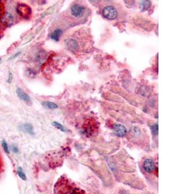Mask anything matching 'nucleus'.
I'll use <instances>...</instances> for the list:
<instances>
[{"instance_id": "obj_1", "label": "nucleus", "mask_w": 172, "mask_h": 194, "mask_svg": "<svg viewBox=\"0 0 172 194\" xmlns=\"http://www.w3.org/2000/svg\"><path fill=\"white\" fill-rule=\"evenodd\" d=\"M55 194H87L84 190L77 186L65 176L60 177L54 186Z\"/></svg>"}, {"instance_id": "obj_2", "label": "nucleus", "mask_w": 172, "mask_h": 194, "mask_svg": "<svg viewBox=\"0 0 172 194\" xmlns=\"http://www.w3.org/2000/svg\"><path fill=\"white\" fill-rule=\"evenodd\" d=\"M17 12L21 17L27 19L32 14V10L28 5L24 3H20L17 7Z\"/></svg>"}, {"instance_id": "obj_3", "label": "nucleus", "mask_w": 172, "mask_h": 194, "mask_svg": "<svg viewBox=\"0 0 172 194\" xmlns=\"http://www.w3.org/2000/svg\"><path fill=\"white\" fill-rule=\"evenodd\" d=\"M103 14L108 20H115L117 17V10L112 6H106L103 9Z\"/></svg>"}, {"instance_id": "obj_4", "label": "nucleus", "mask_w": 172, "mask_h": 194, "mask_svg": "<svg viewBox=\"0 0 172 194\" xmlns=\"http://www.w3.org/2000/svg\"><path fill=\"white\" fill-rule=\"evenodd\" d=\"M85 8L79 4H74L71 7V13L76 18H80L83 15Z\"/></svg>"}, {"instance_id": "obj_5", "label": "nucleus", "mask_w": 172, "mask_h": 194, "mask_svg": "<svg viewBox=\"0 0 172 194\" xmlns=\"http://www.w3.org/2000/svg\"><path fill=\"white\" fill-rule=\"evenodd\" d=\"M113 129H114V132L115 135L119 137L125 136L127 133L126 128L123 125L119 124H115L113 126Z\"/></svg>"}, {"instance_id": "obj_6", "label": "nucleus", "mask_w": 172, "mask_h": 194, "mask_svg": "<svg viewBox=\"0 0 172 194\" xmlns=\"http://www.w3.org/2000/svg\"><path fill=\"white\" fill-rule=\"evenodd\" d=\"M143 168L148 173H153L156 170L153 161L150 159H147L144 161Z\"/></svg>"}, {"instance_id": "obj_7", "label": "nucleus", "mask_w": 172, "mask_h": 194, "mask_svg": "<svg viewBox=\"0 0 172 194\" xmlns=\"http://www.w3.org/2000/svg\"><path fill=\"white\" fill-rule=\"evenodd\" d=\"M66 44L69 49L72 52L77 51L79 48L78 43L76 40L72 38L67 39L66 41Z\"/></svg>"}, {"instance_id": "obj_8", "label": "nucleus", "mask_w": 172, "mask_h": 194, "mask_svg": "<svg viewBox=\"0 0 172 194\" xmlns=\"http://www.w3.org/2000/svg\"><path fill=\"white\" fill-rule=\"evenodd\" d=\"M16 93H17L18 97L21 100H22L26 102H29L30 101V96L27 94L25 93L21 89L18 88L17 90H16Z\"/></svg>"}, {"instance_id": "obj_9", "label": "nucleus", "mask_w": 172, "mask_h": 194, "mask_svg": "<svg viewBox=\"0 0 172 194\" xmlns=\"http://www.w3.org/2000/svg\"><path fill=\"white\" fill-rule=\"evenodd\" d=\"M63 34V31L61 29H57L53 32V33L51 34V38L56 41H59L60 36Z\"/></svg>"}, {"instance_id": "obj_10", "label": "nucleus", "mask_w": 172, "mask_h": 194, "mask_svg": "<svg viewBox=\"0 0 172 194\" xmlns=\"http://www.w3.org/2000/svg\"><path fill=\"white\" fill-rule=\"evenodd\" d=\"M41 104L43 105V106H44L45 107H46V108H48V109L55 110V109L58 108V106L56 104L53 103V102H49V101L43 102Z\"/></svg>"}, {"instance_id": "obj_11", "label": "nucleus", "mask_w": 172, "mask_h": 194, "mask_svg": "<svg viewBox=\"0 0 172 194\" xmlns=\"http://www.w3.org/2000/svg\"><path fill=\"white\" fill-rule=\"evenodd\" d=\"M23 128L24 129V131L27 133L32 135H34L33 127H32V126L30 124H25L23 125Z\"/></svg>"}, {"instance_id": "obj_12", "label": "nucleus", "mask_w": 172, "mask_h": 194, "mask_svg": "<svg viewBox=\"0 0 172 194\" xmlns=\"http://www.w3.org/2000/svg\"><path fill=\"white\" fill-rule=\"evenodd\" d=\"M139 5H140V7L143 10H146L151 7L152 3L150 1H142Z\"/></svg>"}, {"instance_id": "obj_13", "label": "nucleus", "mask_w": 172, "mask_h": 194, "mask_svg": "<svg viewBox=\"0 0 172 194\" xmlns=\"http://www.w3.org/2000/svg\"><path fill=\"white\" fill-rule=\"evenodd\" d=\"M52 126H53V127H55V128H56L57 129H60V130H61V131H63V132H66L67 131V129L64 128L63 125H61V124H60V123H58L57 122H53L52 123Z\"/></svg>"}, {"instance_id": "obj_14", "label": "nucleus", "mask_w": 172, "mask_h": 194, "mask_svg": "<svg viewBox=\"0 0 172 194\" xmlns=\"http://www.w3.org/2000/svg\"><path fill=\"white\" fill-rule=\"evenodd\" d=\"M17 172H18V175L19 177V178H21V179H22L23 181H26V175L24 173V171H23L22 168H20V167H19V168H18Z\"/></svg>"}, {"instance_id": "obj_15", "label": "nucleus", "mask_w": 172, "mask_h": 194, "mask_svg": "<svg viewBox=\"0 0 172 194\" xmlns=\"http://www.w3.org/2000/svg\"><path fill=\"white\" fill-rule=\"evenodd\" d=\"M2 147H3L5 152V153H7V154H9V147H8V145H7V143L6 142V141H5V140H3V141H2Z\"/></svg>"}, {"instance_id": "obj_16", "label": "nucleus", "mask_w": 172, "mask_h": 194, "mask_svg": "<svg viewBox=\"0 0 172 194\" xmlns=\"http://www.w3.org/2000/svg\"><path fill=\"white\" fill-rule=\"evenodd\" d=\"M4 15H5V7L2 3H1L0 4V19H2Z\"/></svg>"}, {"instance_id": "obj_17", "label": "nucleus", "mask_w": 172, "mask_h": 194, "mask_svg": "<svg viewBox=\"0 0 172 194\" xmlns=\"http://www.w3.org/2000/svg\"><path fill=\"white\" fill-rule=\"evenodd\" d=\"M152 132L154 135H157L158 133V124H155L152 127Z\"/></svg>"}, {"instance_id": "obj_18", "label": "nucleus", "mask_w": 172, "mask_h": 194, "mask_svg": "<svg viewBox=\"0 0 172 194\" xmlns=\"http://www.w3.org/2000/svg\"><path fill=\"white\" fill-rule=\"evenodd\" d=\"M12 152L14 153H18V152H19L18 148L16 146H12Z\"/></svg>"}, {"instance_id": "obj_19", "label": "nucleus", "mask_w": 172, "mask_h": 194, "mask_svg": "<svg viewBox=\"0 0 172 194\" xmlns=\"http://www.w3.org/2000/svg\"><path fill=\"white\" fill-rule=\"evenodd\" d=\"M12 73H9V79H8V82L10 83L12 81Z\"/></svg>"}, {"instance_id": "obj_20", "label": "nucleus", "mask_w": 172, "mask_h": 194, "mask_svg": "<svg viewBox=\"0 0 172 194\" xmlns=\"http://www.w3.org/2000/svg\"><path fill=\"white\" fill-rule=\"evenodd\" d=\"M2 34H2V32L1 31H0V38H2Z\"/></svg>"}, {"instance_id": "obj_21", "label": "nucleus", "mask_w": 172, "mask_h": 194, "mask_svg": "<svg viewBox=\"0 0 172 194\" xmlns=\"http://www.w3.org/2000/svg\"><path fill=\"white\" fill-rule=\"evenodd\" d=\"M0 62H1V58H0Z\"/></svg>"}]
</instances>
